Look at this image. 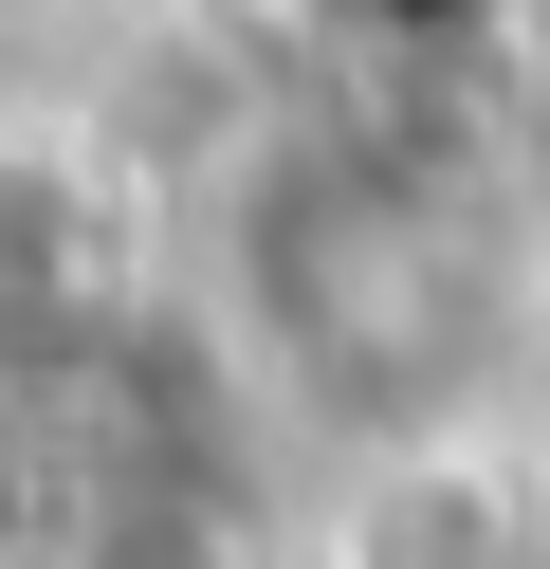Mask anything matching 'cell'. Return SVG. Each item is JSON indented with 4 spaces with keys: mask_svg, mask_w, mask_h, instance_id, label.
I'll return each instance as SVG.
<instances>
[{
    "mask_svg": "<svg viewBox=\"0 0 550 569\" xmlns=\"http://www.w3.org/2000/svg\"><path fill=\"white\" fill-rule=\"evenodd\" d=\"M532 312H550V276L513 239V184H477L440 148H386V129L257 148V184H239V349L312 422L422 441V422H459L513 368Z\"/></svg>",
    "mask_w": 550,
    "mask_h": 569,
    "instance_id": "6da1fadb",
    "label": "cell"
},
{
    "mask_svg": "<svg viewBox=\"0 0 550 569\" xmlns=\"http://www.w3.org/2000/svg\"><path fill=\"white\" fill-rule=\"evenodd\" d=\"M110 349V202L56 148H0V368Z\"/></svg>",
    "mask_w": 550,
    "mask_h": 569,
    "instance_id": "7a4b0ae2",
    "label": "cell"
},
{
    "mask_svg": "<svg viewBox=\"0 0 550 569\" xmlns=\"http://www.w3.org/2000/svg\"><path fill=\"white\" fill-rule=\"evenodd\" d=\"M496 184H513V239H532V276H550V38H532V92H513V148H496Z\"/></svg>",
    "mask_w": 550,
    "mask_h": 569,
    "instance_id": "3957f363",
    "label": "cell"
}]
</instances>
